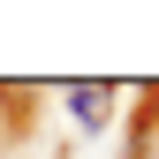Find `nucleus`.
<instances>
[{
	"mask_svg": "<svg viewBox=\"0 0 159 159\" xmlns=\"http://www.w3.org/2000/svg\"><path fill=\"white\" fill-rule=\"evenodd\" d=\"M68 114H76V129H106L114 121V84H68Z\"/></svg>",
	"mask_w": 159,
	"mask_h": 159,
	"instance_id": "f257e3e1",
	"label": "nucleus"
}]
</instances>
